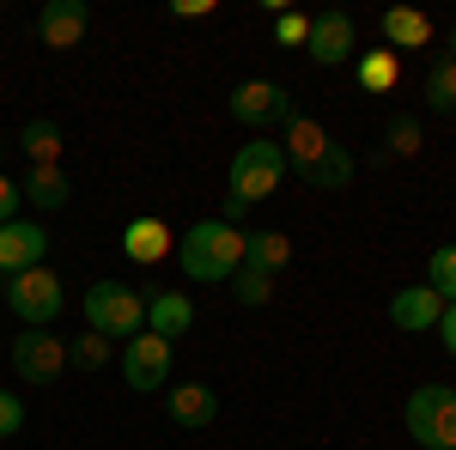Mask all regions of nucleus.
Wrapping results in <instances>:
<instances>
[{"label": "nucleus", "instance_id": "1", "mask_svg": "<svg viewBox=\"0 0 456 450\" xmlns=\"http://www.w3.org/2000/svg\"><path fill=\"white\" fill-rule=\"evenodd\" d=\"M176 268L189 280H201V286H225L244 268V232L225 225V219H195L176 238Z\"/></svg>", "mask_w": 456, "mask_h": 450}, {"label": "nucleus", "instance_id": "2", "mask_svg": "<svg viewBox=\"0 0 456 450\" xmlns=\"http://www.w3.org/2000/svg\"><path fill=\"white\" fill-rule=\"evenodd\" d=\"M79 311L92 323V335H104V341H134L146 329V299L134 286H122V280H92Z\"/></svg>", "mask_w": 456, "mask_h": 450}, {"label": "nucleus", "instance_id": "3", "mask_svg": "<svg viewBox=\"0 0 456 450\" xmlns=\"http://www.w3.org/2000/svg\"><path fill=\"white\" fill-rule=\"evenodd\" d=\"M281 176H286L281 140H249V146H238V159H232V171H225V201L256 208V201H268V195L281 189Z\"/></svg>", "mask_w": 456, "mask_h": 450}, {"label": "nucleus", "instance_id": "4", "mask_svg": "<svg viewBox=\"0 0 456 450\" xmlns=\"http://www.w3.org/2000/svg\"><path fill=\"white\" fill-rule=\"evenodd\" d=\"M408 438L426 450H456V389L451 383H420L414 396H408Z\"/></svg>", "mask_w": 456, "mask_h": 450}, {"label": "nucleus", "instance_id": "5", "mask_svg": "<svg viewBox=\"0 0 456 450\" xmlns=\"http://www.w3.org/2000/svg\"><path fill=\"white\" fill-rule=\"evenodd\" d=\"M6 311L19 316L25 329H49L55 316L68 311V292H61L55 268L43 262V268H25V274H12V280H6Z\"/></svg>", "mask_w": 456, "mask_h": 450}, {"label": "nucleus", "instance_id": "6", "mask_svg": "<svg viewBox=\"0 0 456 450\" xmlns=\"http://www.w3.org/2000/svg\"><path fill=\"white\" fill-rule=\"evenodd\" d=\"M122 383L128 389H165L171 383V341L165 335H152V329H141L134 341H122Z\"/></svg>", "mask_w": 456, "mask_h": 450}, {"label": "nucleus", "instance_id": "7", "mask_svg": "<svg viewBox=\"0 0 456 450\" xmlns=\"http://www.w3.org/2000/svg\"><path fill=\"white\" fill-rule=\"evenodd\" d=\"M12 372L25 383H55L68 372V341L49 335V329H25V335L12 341Z\"/></svg>", "mask_w": 456, "mask_h": 450}, {"label": "nucleus", "instance_id": "8", "mask_svg": "<svg viewBox=\"0 0 456 450\" xmlns=\"http://www.w3.org/2000/svg\"><path fill=\"white\" fill-rule=\"evenodd\" d=\"M225 110H232L238 122H249V128H268V122H286V116H292V92H286L281 79H244Z\"/></svg>", "mask_w": 456, "mask_h": 450}, {"label": "nucleus", "instance_id": "9", "mask_svg": "<svg viewBox=\"0 0 456 450\" xmlns=\"http://www.w3.org/2000/svg\"><path fill=\"white\" fill-rule=\"evenodd\" d=\"M43 256H49V225H37V219H6L0 225V280L43 268Z\"/></svg>", "mask_w": 456, "mask_h": 450}, {"label": "nucleus", "instance_id": "10", "mask_svg": "<svg viewBox=\"0 0 456 450\" xmlns=\"http://www.w3.org/2000/svg\"><path fill=\"white\" fill-rule=\"evenodd\" d=\"M438 316H444V299L432 292V286H402V292H389V323L402 329V335H420V329H438Z\"/></svg>", "mask_w": 456, "mask_h": 450}, {"label": "nucleus", "instance_id": "11", "mask_svg": "<svg viewBox=\"0 0 456 450\" xmlns=\"http://www.w3.org/2000/svg\"><path fill=\"white\" fill-rule=\"evenodd\" d=\"M122 256H128V262H141V268H152V262L176 256L171 225H165L159 213H146V219H128V225H122Z\"/></svg>", "mask_w": 456, "mask_h": 450}, {"label": "nucleus", "instance_id": "12", "mask_svg": "<svg viewBox=\"0 0 456 450\" xmlns=\"http://www.w3.org/2000/svg\"><path fill=\"white\" fill-rule=\"evenodd\" d=\"M92 25V6L86 0H49L43 12H37V37L49 43V49H73L79 37Z\"/></svg>", "mask_w": 456, "mask_h": 450}, {"label": "nucleus", "instance_id": "13", "mask_svg": "<svg viewBox=\"0 0 456 450\" xmlns=\"http://www.w3.org/2000/svg\"><path fill=\"white\" fill-rule=\"evenodd\" d=\"M329 146H335V140L322 135V122H316V116H305V110H292V116H286V140H281V152H286V165H292L298 176L311 171V165L322 159V152H329Z\"/></svg>", "mask_w": 456, "mask_h": 450}, {"label": "nucleus", "instance_id": "14", "mask_svg": "<svg viewBox=\"0 0 456 450\" xmlns=\"http://www.w3.org/2000/svg\"><path fill=\"white\" fill-rule=\"evenodd\" d=\"M305 49H311L316 68H341V61L353 55V19H347V12H316V19H311V43H305Z\"/></svg>", "mask_w": 456, "mask_h": 450}, {"label": "nucleus", "instance_id": "15", "mask_svg": "<svg viewBox=\"0 0 456 450\" xmlns=\"http://www.w3.org/2000/svg\"><path fill=\"white\" fill-rule=\"evenodd\" d=\"M19 201H25V208H37V213H61L73 201V183L55 171V165H31V176L19 183Z\"/></svg>", "mask_w": 456, "mask_h": 450}, {"label": "nucleus", "instance_id": "16", "mask_svg": "<svg viewBox=\"0 0 456 450\" xmlns=\"http://www.w3.org/2000/svg\"><path fill=\"white\" fill-rule=\"evenodd\" d=\"M146 329L176 347L189 329H195V305H189L183 292H159V299H146Z\"/></svg>", "mask_w": 456, "mask_h": 450}, {"label": "nucleus", "instance_id": "17", "mask_svg": "<svg viewBox=\"0 0 456 450\" xmlns=\"http://www.w3.org/2000/svg\"><path fill=\"white\" fill-rule=\"evenodd\" d=\"M165 408H171L176 426H213V414H219V396H213L208 383H176V389H165Z\"/></svg>", "mask_w": 456, "mask_h": 450}, {"label": "nucleus", "instance_id": "18", "mask_svg": "<svg viewBox=\"0 0 456 450\" xmlns=\"http://www.w3.org/2000/svg\"><path fill=\"white\" fill-rule=\"evenodd\" d=\"M432 19H426L420 6H389L384 12V43L389 49H426V43H432Z\"/></svg>", "mask_w": 456, "mask_h": 450}, {"label": "nucleus", "instance_id": "19", "mask_svg": "<svg viewBox=\"0 0 456 450\" xmlns=\"http://www.w3.org/2000/svg\"><path fill=\"white\" fill-rule=\"evenodd\" d=\"M244 262L281 274L286 262H292V238H286V232H244Z\"/></svg>", "mask_w": 456, "mask_h": 450}, {"label": "nucleus", "instance_id": "20", "mask_svg": "<svg viewBox=\"0 0 456 450\" xmlns=\"http://www.w3.org/2000/svg\"><path fill=\"white\" fill-rule=\"evenodd\" d=\"M19 152H31V165H55L61 159V128L49 116H31L25 135H19Z\"/></svg>", "mask_w": 456, "mask_h": 450}, {"label": "nucleus", "instance_id": "21", "mask_svg": "<svg viewBox=\"0 0 456 450\" xmlns=\"http://www.w3.org/2000/svg\"><path fill=\"white\" fill-rule=\"evenodd\" d=\"M225 286H232V299H238V305H249V311H262V305L274 299V274H268V268H249V262L225 280Z\"/></svg>", "mask_w": 456, "mask_h": 450}, {"label": "nucleus", "instance_id": "22", "mask_svg": "<svg viewBox=\"0 0 456 450\" xmlns=\"http://www.w3.org/2000/svg\"><path fill=\"white\" fill-rule=\"evenodd\" d=\"M426 110H438V116H456V61L451 55H444V61H438V68L426 73Z\"/></svg>", "mask_w": 456, "mask_h": 450}, {"label": "nucleus", "instance_id": "23", "mask_svg": "<svg viewBox=\"0 0 456 450\" xmlns=\"http://www.w3.org/2000/svg\"><path fill=\"white\" fill-rule=\"evenodd\" d=\"M305 183H316V189H347V183H353V152L329 146V152L316 159L311 171H305Z\"/></svg>", "mask_w": 456, "mask_h": 450}, {"label": "nucleus", "instance_id": "24", "mask_svg": "<svg viewBox=\"0 0 456 450\" xmlns=\"http://www.w3.org/2000/svg\"><path fill=\"white\" fill-rule=\"evenodd\" d=\"M402 79V61L389 55V49H371V55H359V86L365 92H389Z\"/></svg>", "mask_w": 456, "mask_h": 450}, {"label": "nucleus", "instance_id": "25", "mask_svg": "<svg viewBox=\"0 0 456 450\" xmlns=\"http://www.w3.org/2000/svg\"><path fill=\"white\" fill-rule=\"evenodd\" d=\"M426 286H432L444 305H456V243H438V250H432V262H426Z\"/></svg>", "mask_w": 456, "mask_h": 450}, {"label": "nucleus", "instance_id": "26", "mask_svg": "<svg viewBox=\"0 0 456 450\" xmlns=\"http://www.w3.org/2000/svg\"><path fill=\"white\" fill-rule=\"evenodd\" d=\"M384 152H395V159H414V152H420V122H414V116H389Z\"/></svg>", "mask_w": 456, "mask_h": 450}, {"label": "nucleus", "instance_id": "27", "mask_svg": "<svg viewBox=\"0 0 456 450\" xmlns=\"http://www.w3.org/2000/svg\"><path fill=\"white\" fill-rule=\"evenodd\" d=\"M68 365H79V372H104L110 365V341L104 335H79V341H68Z\"/></svg>", "mask_w": 456, "mask_h": 450}, {"label": "nucleus", "instance_id": "28", "mask_svg": "<svg viewBox=\"0 0 456 450\" xmlns=\"http://www.w3.org/2000/svg\"><path fill=\"white\" fill-rule=\"evenodd\" d=\"M274 37L305 49V43H311V19H305V12H281V19H274Z\"/></svg>", "mask_w": 456, "mask_h": 450}, {"label": "nucleus", "instance_id": "29", "mask_svg": "<svg viewBox=\"0 0 456 450\" xmlns=\"http://www.w3.org/2000/svg\"><path fill=\"white\" fill-rule=\"evenodd\" d=\"M19 426H25V402H19L12 389H0V438H12Z\"/></svg>", "mask_w": 456, "mask_h": 450}, {"label": "nucleus", "instance_id": "30", "mask_svg": "<svg viewBox=\"0 0 456 450\" xmlns=\"http://www.w3.org/2000/svg\"><path fill=\"white\" fill-rule=\"evenodd\" d=\"M6 219H19V183L0 171V225H6Z\"/></svg>", "mask_w": 456, "mask_h": 450}, {"label": "nucleus", "instance_id": "31", "mask_svg": "<svg viewBox=\"0 0 456 450\" xmlns=\"http://www.w3.org/2000/svg\"><path fill=\"white\" fill-rule=\"evenodd\" d=\"M438 341H444V353L456 359V305H444V316H438Z\"/></svg>", "mask_w": 456, "mask_h": 450}, {"label": "nucleus", "instance_id": "32", "mask_svg": "<svg viewBox=\"0 0 456 450\" xmlns=\"http://www.w3.org/2000/svg\"><path fill=\"white\" fill-rule=\"evenodd\" d=\"M171 12H176V19H208V12H213V0H176Z\"/></svg>", "mask_w": 456, "mask_h": 450}, {"label": "nucleus", "instance_id": "33", "mask_svg": "<svg viewBox=\"0 0 456 450\" xmlns=\"http://www.w3.org/2000/svg\"><path fill=\"white\" fill-rule=\"evenodd\" d=\"M451 61H456V25H451Z\"/></svg>", "mask_w": 456, "mask_h": 450}]
</instances>
